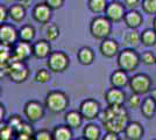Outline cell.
<instances>
[{
  "mask_svg": "<svg viewBox=\"0 0 156 140\" xmlns=\"http://www.w3.org/2000/svg\"><path fill=\"white\" fill-rule=\"evenodd\" d=\"M99 119L106 132L122 133L129 123V116L124 106H107L101 110Z\"/></svg>",
  "mask_w": 156,
  "mask_h": 140,
  "instance_id": "6da1fadb",
  "label": "cell"
},
{
  "mask_svg": "<svg viewBox=\"0 0 156 140\" xmlns=\"http://www.w3.org/2000/svg\"><path fill=\"white\" fill-rule=\"evenodd\" d=\"M68 95L59 90H52L48 92L44 100V106L51 113H62L69 106Z\"/></svg>",
  "mask_w": 156,
  "mask_h": 140,
  "instance_id": "7a4b0ae2",
  "label": "cell"
},
{
  "mask_svg": "<svg viewBox=\"0 0 156 140\" xmlns=\"http://www.w3.org/2000/svg\"><path fill=\"white\" fill-rule=\"evenodd\" d=\"M1 70L9 77L13 83L21 84L29 77V69L22 61H11L8 64L2 66Z\"/></svg>",
  "mask_w": 156,
  "mask_h": 140,
  "instance_id": "3957f363",
  "label": "cell"
},
{
  "mask_svg": "<svg viewBox=\"0 0 156 140\" xmlns=\"http://www.w3.org/2000/svg\"><path fill=\"white\" fill-rule=\"evenodd\" d=\"M141 57L133 48H126L124 50H120V53L118 54V67L127 73L134 71L139 67Z\"/></svg>",
  "mask_w": 156,
  "mask_h": 140,
  "instance_id": "277c9868",
  "label": "cell"
},
{
  "mask_svg": "<svg viewBox=\"0 0 156 140\" xmlns=\"http://www.w3.org/2000/svg\"><path fill=\"white\" fill-rule=\"evenodd\" d=\"M112 31V22L105 15H98L93 18L90 23V33L97 40L107 39Z\"/></svg>",
  "mask_w": 156,
  "mask_h": 140,
  "instance_id": "5b68a950",
  "label": "cell"
},
{
  "mask_svg": "<svg viewBox=\"0 0 156 140\" xmlns=\"http://www.w3.org/2000/svg\"><path fill=\"white\" fill-rule=\"evenodd\" d=\"M69 64L70 59L62 50L51 52L49 57L47 59V66L51 73H63L69 68Z\"/></svg>",
  "mask_w": 156,
  "mask_h": 140,
  "instance_id": "8992f818",
  "label": "cell"
},
{
  "mask_svg": "<svg viewBox=\"0 0 156 140\" xmlns=\"http://www.w3.org/2000/svg\"><path fill=\"white\" fill-rule=\"evenodd\" d=\"M151 84L153 81L148 75L146 74H135L129 80V89L132 92L139 93V95H147L151 91Z\"/></svg>",
  "mask_w": 156,
  "mask_h": 140,
  "instance_id": "52a82bcc",
  "label": "cell"
},
{
  "mask_svg": "<svg viewBox=\"0 0 156 140\" xmlns=\"http://www.w3.org/2000/svg\"><path fill=\"white\" fill-rule=\"evenodd\" d=\"M78 111L83 116L84 120L91 121L96 118H99V114L101 112V106L98 100L93 98H86L80 103Z\"/></svg>",
  "mask_w": 156,
  "mask_h": 140,
  "instance_id": "ba28073f",
  "label": "cell"
},
{
  "mask_svg": "<svg viewBox=\"0 0 156 140\" xmlns=\"http://www.w3.org/2000/svg\"><path fill=\"white\" fill-rule=\"evenodd\" d=\"M46 106H43L37 100H29L23 106V114L27 121L29 123H37L44 117Z\"/></svg>",
  "mask_w": 156,
  "mask_h": 140,
  "instance_id": "9c48e42d",
  "label": "cell"
},
{
  "mask_svg": "<svg viewBox=\"0 0 156 140\" xmlns=\"http://www.w3.org/2000/svg\"><path fill=\"white\" fill-rule=\"evenodd\" d=\"M125 14H126V7L124 4L119 1H112L107 5V8L105 11V16L113 23L120 22L124 20Z\"/></svg>",
  "mask_w": 156,
  "mask_h": 140,
  "instance_id": "30bf717a",
  "label": "cell"
},
{
  "mask_svg": "<svg viewBox=\"0 0 156 140\" xmlns=\"http://www.w3.org/2000/svg\"><path fill=\"white\" fill-rule=\"evenodd\" d=\"M105 100L107 106H124L126 102V93L122 89L111 87L105 92Z\"/></svg>",
  "mask_w": 156,
  "mask_h": 140,
  "instance_id": "8fae6325",
  "label": "cell"
},
{
  "mask_svg": "<svg viewBox=\"0 0 156 140\" xmlns=\"http://www.w3.org/2000/svg\"><path fill=\"white\" fill-rule=\"evenodd\" d=\"M19 40V32L15 27L8 23H1L0 26V41L2 45L14 46Z\"/></svg>",
  "mask_w": 156,
  "mask_h": 140,
  "instance_id": "7c38bea8",
  "label": "cell"
},
{
  "mask_svg": "<svg viewBox=\"0 0 156 140\" xmlns=\"http://www.w3.org/2000/svg\"><path fill=\"white\" fill-rule=\"evenodd\" d=\"M33 55V45L30 42L20 41L13 46V57L12 61H22L25 62Z\"/></svg>",
  "mask_w": 156,
  "mask_h": 140,
  "instance_id": "4fadbf2b",
  "label": "cell"
},
{
  "mask_svg": "<svg viewBox=\"0 0 156 140\" xmlns=\"http://www.w3.org/2000/svg\"><path fill=\"white\" fill-rule=\"evenodd\" d=\"M51 8L47 5L46 2L44 4H37L35 5L34 8H33V19L39 22V23H48L50 18H51Z\"/></svg>",
  "mask_w": 156,
  "mask_h": 140,
  "instance_id": "5bb4252c",
  "label": "cell"
},
{
  "mask_svg": "<svg viewBox=\"0 0 156 140\" xmlns=\"http://www.w3.org/2000/svg\"><path fill=\"white\" fill-rule=\"evenodd\" d=\"M99 50H100V54L106 59H112L114 56H118V54L120 53L117 41L108 39V38L103 40V42L99 46Z\"/></svg>",
  "mask_w": 156,
  "mask_h": 140,
  "instance_id": "9a60e30c",
  "label": "cell"
},
{
  "mask_svg": "<svg viewBox=\"0 0 156 140\" xmlns=\"http://www.w3.org/2000/svg\"><path fill=\"white\" fill-rule=\"evenodd\" d=\"M129 80L130 77L127 75V71H125L122 69H118L114 70L110 77V83L111 87L119 88V89H124L125 87L129 85Z\"/></svg>",
  "mask_w": 156,
  "mask_h": 140,
  "instance_id": "2e32d148",
  "label": "cell"
},
{
  "mask_svg": "<svg viewBox=\"0 0 156 140\" xmlns=\"http://www.w3.org/2000/svg\"><path fill=\"white\" fill-rule=\"evenodd\" d=\"M124 133L128 140H141L144 134V128L139 121H129Z\"/></svg>",
  "mask_w": 156,
  "mask_h": 140,
  "instance_id": "e0dca14e",
  "label": "cell"
},
{
  "mask_svg": "<svg viewBox=\"0 0 156 140\" xmlns=\"http://www.w3.org/2000/svg\"><path fill=\"white\" fill-rule=\"evenodd\" d=\"M50 54H51V46L48 40H40L33 45L34 57L39 60H43V59H48Z\"/></svg>",
  "mask_w": 156,
  "mask_h": 140,
  "instance_id": "ac0fdd59",
  "label": "cell"
},
{
  "mask_svg": "<svg viewBox=\"0 0 156 140\" xmlns=\"http://www.w3.org/2000/svg\"><path fill=\"white\" fill-rule=\"evenodd\" d=\"M124 22L129 29H137L143 22V18L141 13H139L135 9H130L126 12L124 18Z\"/></svg>",
  "mask_w": 156,
  "mask_h": 140,
  "instance_id": "d6986e66",
  "label": "cell"
},
{
  "mask_svg": "<svg viewBox=\"0 0 156 140\" xmlns=\"http://www.w3.org/2000/svg\"><path fill=\"white\" fill-rule=\"evenodd\" d=\"M140 111L144 118L147 119H153L156 114V103L151 97H146L142 100V104L140 107Z\"/></svg>",
  "mask_w": 156,
  "mask_h": 140,
  "instance_id": "ffe728a7",
  "label": "cell"
},
{
  "mask_svg": "<svg viewBox=\"0 0 156 140\" xmlns=\"http://www.w3.org/2000/svg\"><path fill=\"white\" fill-rule=\"evenodd\" d=\"M77 60L82 66H91L94 61V52L90 47H82L77 52Z\"/></svg>",
  "mask_w": 156,
  "mask_h": 140,
  "instance_id": "44dd1931",
  "label": "cell"
},
{
  "mask_svg": "<svg viewBox=\"0 0 156 140\" xmlns=\"http://www.w3.org/2000/svg\"><path fill=\"white\" fill-rule=\"evenodd\" d=\"M52 137L54 140H72V128L65 125H58L52 130Z\"/></svg>",
  "mask_w": 156,
  "mask_h": 140,
  "instance_id": "7402d4cb",
  "label": "cell"
},
{
  "mask_svg": "<svg viewBox=\"0 0 156 140\" xmlns=\"http://www.w3.org/2000/svg\"><path fill=\"white\" fill-rule=\"evenodd\" d=\"M64 119H65V124L69 127H71V128H78V127L82 126L84 118H83V116L80 114L79 111L72 110V111H69L68 113L65 114Z\"/></svg>",
  "mask_w": 156,
  "mask_h": 140,
  "instance_id": "603a6c76",
  "label": "cell"
},
{
  "mask_svg": "<svg viewBox=\"0 0 156 140\" xmlns=\"http://www.w3.org/2000/svg\"><path fill=\"white\" fill-rule=\"evenodd\" d=\"M83 137L86 140H99L101 138V130L97 124L90 123L84 127Z\"/></svg>",
  "mask_w": 156,
  "mask_h": 140,
  "instance_id": "cb8c5ba5",
  "label": "cell"
},
{
  "mask_svg": "<svg viewBox=\"0 0 156 140\" xmlns=\"http://www.w3.org/2000/svg\"><path fill=\"white\" fill-rule=\"evenodd\" d=\"M124 42L128 48H136L141 43V34L136 32V29H132L124 35Z\"/></svg>",
  "mask_w": 156,
  "mask_h": 140,
  "instance_id": "d4e9b609",
  "label": "cell"
},
{
  "mask_svg": "<svg viewBox=\"0 0 156 140\" xmlns=\"http://www.w3.org/2000/svg\"><path fill=\"white\" fill-rule=\"evenodd\" d=\"M9 18L15 22H21L26 16V8L22 7L20 4H15L8 8Z\"/></svg>",
  "mask_w": 156,
  "mask_h": 140,
  "instance_id": "484cf974",
  "label": "cell"
},
{
  "mask_svg": "<svg viewBox=\"0 0 156 140\" xmlns=\"http://www.w3.org/2000/svg\"><path fill=\"white\" fill-rule=\"evenodd\" d=\"M35 39V28L30 25H25L19 29V40L32 42Z\"/></svg>",
  "mask_w": 156,
  "mask_h": 140,
  "instance_id": "4316f807",
  "label": "cell"
},
{
  "mask_svg": "<svg viewBox=\"0 0 156 140\" xmlns=\"http://www.w3.org/2000/svg\"><path fill=\"white\" fill-rule=\"evenodd\" d=\"M141 43L144 47H154L156 45V32L151 28L144 29L141 33Z\"/></svg>",
  "mask_w": 156,
  "mask_h": 140,
  "instance_id": "83f0119b",
  "label": "cell"
},
{
  "mask_svg": "<svg viewBox=\"0 0 156 140\" xmlns=\"http://www.w3.org/2000/svg\"><path fill=\"white\" fill-rule=\"evenodd\" d=\"M107 5L108 4L106 0H87V7L94 14L105 13Z\"/></svg>",
  "mask_w": 156,
  "mask_h": 140,
  "instance_id": "f1b7e54d",
  "label": "cell"
},
{
  "mask_svg": "<svg viewBox=\"0 0 156 140\" xmlns=\"http://www.w3.org/2000/svg\"><path fill=\"white\" fill-rule=\"evenodd\" d=\"M16 137V132L8 123H1L0 128V140H14Z\"/></svg>",
  "mask_w": 156,
  "mask_h": 140,
  "instance_id": "f546056e",
  "label": "cell"
},
{
  "mask_svg": "<svg viewBox=\"0 0 156 140\" xmlns=\"http://www.w3.org/2000/svg\"><path fill=\"white\" fill-rule=\"evenodd\" d=\"M35 82L36 83H40V84H44V83H48L49 81L51 80V74H50V70L48 69H39L36 74H35Z\"/></svg>",
  "mask_w": 156,
  "mask_h": 140,
  "instance_id": "4dcf8cb0",
  "label": "cell"
},
{
  "mask_svg": "<svg viewBox=\"0 0 156 140\" xmlns=\"http://www.w3.org/2000/svg\"><path fill=\"white\" fill-rule=\"evenodd\" d=\"M127 103H128V106H129L132 110H137V109H140V107H141V104H142L141 95L132 92V95H130L128 100H127Z\"/></svg>",
  "mask_w": 156,
  "mask_h": 140,
  "instance_id": "1f68e13d",
  "label": "cell"
},
{
  "mask_svg": "<svg viewBox=\"0 0 156 140\" xmlns=\"http://www.w3.org/2000/svg\"><path fill=\"white\" fill-rule=\"evenodd\" d=\"M59 36V28L56 25H50L48 26L46 31V40H48L49 42L55 41Z\"/></svg>",
  "mask_w": 156,
  "mask_h": 140,
  "instance_id": "d6a6232c",
  "label": "cell"
},
{
  "mask_svg": "<svg viewBox=\"0 0 156 140\" xmlns=\"http://www.w3.org/2000/svg\"><path fill=\"white\" fill-rule=\"evenodd\" d=\"M141 62H142L144 66H151V64H155L156 63V55L150 50H146L143 52L141 55Z\"/></svg>",
  "mask_w": 156,
  "mask_h": 140,
  "instance_id": "836d02e7",
  "label": "cell"
},
{
  "mask_svg": "<svg viewBox=\"0 0 156 140\" xmlns=\"http://www.w3.org/2000/svg\"><path fill=\"white\" fill-rule=\"evenodd\" d=\"M141 6L144 13L156 15V0H142Z\"/></svg>",
  "mask_w": 156,
  "mask_h": 140,
  "instance_id": "e575fe53",
  "label": "cell"
},
{
  "mask_svg": "<svg viewBox=\"0 0 156 140\" xmlns=\"http://www.w3.org/2000/svg\"><path fill=\"white\" fill-rule=\"evenodd\" d=\"M32 123H22L21 125H20L18 128H16V135L18 134H26V135H30V137H33L34 135V133H35V131L33 130V127H32V125H30Z\"/></svg>",
  "mask_w": 156,
  "mask_h": 140,
  "instance_id": "d590c367",
  "label": "cell"
},
{
  "mask_svg": "<svg viewBox=\"0 0 156 140\" xmlns=\"http://www.w3.org/2000/svg\"><path fill=\"white\" fill-rule=\"evenodd\" d=\"M34 140H54L52 132H49L48 130H40L36 131L33 135Z\"/></svg>",
  "mask_w": 156,
  "mask_h": 140,
  "instance_id": "8d00e7d4",
  "label": "cell"
},
{
  "mask_svg": "<svg viewBox=\"0 0 156 140\" xmlns=\"http://www.w3.org/2000/svg\"><path fill=\"white\" fill-rule=\"evenodd\" d=\"M7 123L11 125V126L13 127L14 130L16 131V128L23 123V120L21 119V117L20 116H18V114H14V116H11L9 118H8V120H7Z\"/></svg>",
  "mask_w": 156,
  "mask_h": 140,
  "instance_id": "74e56055",
  "label": "cell"
},
{
  "mask_svg": "<svg viewBox=\"0 0 156 140\" xmlns=\"http://www.w3.org/2000/svg\"><path fill=\"white\" fill-rule=\"evenodd\" d=\"M141 0H124V5L126 7V9H136L137 7L141 5Z\"/></svg>",
  "mask_w": 156,
  "mask_h": 140,
  "instance_id": "f35d334b",
  "label": "cell"
},
{
  "mask_svg": "<svg viewBox=\"0 0 156 140\" xmlns=\"http://www.w3.org/2000/svg\"><path fill=\"white\" fill-rule=\"evenodd\" d=\"M44 2L51 9H58V8H61V7L63 6L64 0H44Z\"/></svg>",
  "mask_w": 156,
  "mask_h": 140,
  "instance_id": "ab89813d",
  "label": "cell"
},
{
  "mask_svg": "<svg viewBox=\"0 0 156 140\" xmlns=\"http://www.w3.org/2000/svg\"><path fill=\"white\" fill-rule=\"evenodd\" d=\"M7 16H9V14H8V8H6L4 5H1V6H0V23H5Z\"/></svg>",
  "mask_w": 156,
  "mask_h": 140,
  "instance_id": "60d3db41",
  "label": "cell"
},
{
  "mask_svg": "<svg viewBox=\"0 0 156 140\" xmlns=\"http://www.w3.org/2000/svg\"><path fill=\"white\" fill-rule=\"evenodd\" d=\"M101 140H120V137H119V134L114 133V132H106L103 135Z\"/></svg>",
  "mask_w": 156,
  "mask_h": 140,
  "instance_id": "b9f144b4",
  "label": "cell"
},
{
  "mask_svg": "<svg viewBox=\"0 0 156 140\" xmlns=\"http://www.w3.org/2000/svg\"><path fill=\"white\" fill-rule=\"evenodd\" d=\"M14 140H34V139H33V137H30V135H26V134H18Z\"/></svg>",
  "mask_w": 156,
  "mask_h": 140,
  "instance_id": "7bdbcfd3",
  "label": "cell"
},
{
  "mask_svg": "<svg viewBox=\"0 0 156 140\" xmlns=\"http://www.w3.org/2000/svg\"><path fill=\"white\" fill-rule=\"evenodd\" d=\"M30 4H32V0H20V5L22 7H25L26 9L30 6Z\"/></svg>",
  "mask_w": 156,
  "mask_h": 140,
  "instance_id": "ee69618b",
  "label": "cell"
},
{
  "mask_svg": "<svg viewBox=\"0 0 156 140\" xmlns=\"http://www.w3.org/2000/svg\"><path fill=\"white\" fill-rule=\"evenodd\" d=\"M150 97L154 99V102L156 103V88L155 89H151V91H150Z\"/></svg>",
  "mask_w": 156,
  "mask_h": 140,
  "instance_id": "f6af8a7d",
  "label": "cell"
},
{
  "mask_svg": "<svg viewBox=\"0 0 156 140\" xmlns=\"http://www.w3.org/2000/svg\"><path fill=\"white\" fill-rule=\"evenodd\" d=\"M0 117H1V120L5 117V106L4 105H0Z\"/></svg>",
  "mask_w": 156,
  "mask_h": 140,
  "instance_id": "bcb514c9",
  "label": "cell"
},
{
  "mask_svg": "<svg viewBox=\"0 0 156 140\" xmlns=\"http://www.w3.org/2000/svg\"><path fill=\"white\" fill-rule=\"evenodd\" d=\"M153 29L156 32V15H155V18H154V20H153Z\"/></svg>",
  "mask_w": 156,
  "mask_h": 140,
  "instance_id": "7dc6e473",
  "label": "cell"
},
{
  "mask_svg": "<svg viewBox=\"0 0 156 140\" xmlns=\"http://www.w3.org/2000/svg\"><path fill=\"white\" fill-rule=\"evenodd\" d=\"M76 140H86V139H85L84 137H83V138H78V139H76Z\"/></svg>",
  "mask_w": 156,
  "mask_h": 140,
  "instance_id": "c3c4849f",
  "label": "cell"
},
{
  "mask_svg": "<svg viewBox=\"0 0 156 140\" xmlns=\"http://www.w3.org/2000/svg\"><path fill=\"white\" fill-rule=\"evenodd\" d=\"M112 1H117V0H112Z\"/></svg>",
  "mask_w": 156,
  "mask_h": 140,
  "instance_id": "681fc988",
  "label": "cell"
},
{
  "mask_svg": "<svg viewBox=\"0 0 156 140\" xmlns=\"http://www.w3.org/2000/svg\"><path fill=\"white\" fill-rule=\"evenodd\" d=\"M155 64H156V63H155Z\"/></svg>",
  "mask_w": 156,
  "mask_h": 140,
  "instance_id": "f907efd6",
  "label": "cell"
},
{
  "mask_svg": "<svg viewBox=\"0 0 156 140\" xmlns=\"http://www.w3.org/2000/svg\"><path fill=\"white\" fill-rule=\"evenodd\" d=\"M155 140H156V139H155Z\"/></svg>",
  "mask_w": 156,
  "mask_h": 140,
  "instance_id": "816d5d0a",
  "label": "cell"
}]
</instances>
